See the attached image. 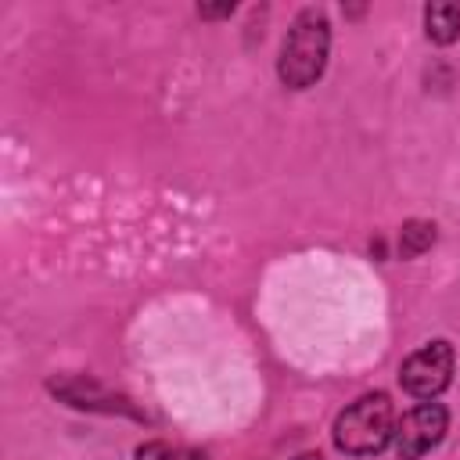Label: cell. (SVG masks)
<instances>
[{
  "label": "cell",
  "mask_w": 460,
  "mask_h": 460,
  "mask_svg": "<svg viewBox=\"0 0 460 460\" xmlns=\"http://www.w3.org/2000/svg\"><path fill=\"white\" fill-rule=\"evenodd\" d=\"M331 58V22L320 7H302L280 43L277 79L288 90H309L323 79Z\"/></svg>",
  "instance_id": "cell-1"
},
{
  "label": "cell",
  "mask_w": 460,
  "mask_h": 460,
  "mask_svg": "<svg viewBox=\"0 0 460 460\" xmlns=\"http://www.w3.org/2000/svg\"><path fill=\"white\" fill-rule=\"evenodd\" d=\"M395 438V406L388 392H363L349 402L331 428V442L345 456H377Z\"/></svg>",
  "instance_id": "cell-2"
},
{
  "label": "cell",
  "mask_w": 460,
  "mask_h": 460,
  "mask_svg": "<svg viewBox=\"0 0 460 460\" xmlns=\"http://www.w3.org/2000/svg\"><path fill=\"white\" fill-rule=\"evenodd\" d=\"M453 370H456L453 345L446 338H431L399 363V385L406 395L428 402V399H438L453 385Z\"/></svg>",
  "instance_id": "cell-3"
},
{
  "label": "cell",
  "mask_w": 460,
  "mask_h": 460,
  "mask_svg": "<svg viewBox=\"0 0 460 460\" xmlns=\"http://www.w3.org/2000/svg\"><path fill=\"white\" fill-rule=\"evenodd\" d=\"M446 431H449V410L435 399L417 402L413 410H406L395 420V438H392L395 456L399 460H420V456H428L431 449L442 446Z\"/></svg>",
  "instance_id": "cell-4"
},
{
  "label": "cell",
  "mask_w": 460,
  "mask_h": 460,
  "mask_svg": "<svg viewBox=\"0 0 460 460\" xmlns=\"http://www.w3.org/2000/svg\"><path fill=\"white\" fill-rule=\"evenodd\" d=\"M47 392L50 395H58L61 402H68V406H75V410H101V413H126V417H137L140 420V410L126 399V395H119V392H111V388H104L101 381H93V377H83V374H65V377H50L47 381Z\"/></svg>",
  "instance_id": "cell-5"
},
{
  "label": "cell",
  "mask_w": 460,
  "mask_h": 460,
  "mask_svg": "<svg viewBox=\"0 0 460 460\" xmlns=\"http://www.w3.org/2000/svg\"><path fill=\"white\" fill-rule=\"evenodd\" d=\"M424 36L435 47H449L460 40V4L456 0H431L424 7Z\"/></svg>",
  "instance_id": "cell-6"
},
{
  "label": "cell",
  "mask_w": 460,
  "mask_h": 460,
  "mask_svg": "<svg viewBox=\"0 0 460 460\" xmlns=\"http://www.w3.org/2000/svg\"><path fill=\"white\" fill-rule=\"evenodd\" d=\"M438 241V226L431 219H406L399 230V259H417Z\"/></svg>",
  "instance_id": "cell-7"
},
{
  "label": "cell",
  "mask_w": 460,
  "mask_h": 460,
  "mask_svg": "<svg viewBox=\"0 0 460 460\" xmlns=\"http://www.w3.org/2000/svg\"><path fill=\"white\" fill-rule=\"evenodd\" d=\"M137 460H205V453L187 446H169V442H144L137 446Z\"/></svg>",
  "instance_id": "cell-8"
},
{
  "label": "cell",
  "mask_w": 460,
  "mask_h": 460,
  "mask_svg": "<svg viewBox=\"0 0 460 460\" xmlns=\"http://www.w3.org/2000/svg\"><path fill=\"white\" fill-rule=\"evenodd\" d=\"M237 11V4H219V7H208V4H198V14L201 18H230Z\"/></svg>",
  "instance_id": "cell-9"
},
{
  "label": "cell",
  "mask_w": 460,
  "mask_h": 460,
  "mask_svg": "<svg viewBox=\"0 0 460 460\" xmlns=\"http://www.w3.org/2000/svg\"><path fill=\"white\" fill-rule=\"evenodd\" d=\"M295 460H323V453H316V449H313V453H298Z\"/></svg>",
  "instance_id": "cell-10"
}]
</instances>
